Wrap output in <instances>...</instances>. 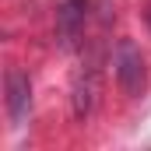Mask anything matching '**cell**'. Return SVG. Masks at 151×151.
I'll list each match as a JSON object with an SVG mask.
<instances>
[{"instance_id":"6da1fadb","label":"cell","mask_w":151,"mask_h":151,"mask_svg":"<svg viewBox=\"0 0 151 151\" xmlns=\"http://www.w3.org/2000/svg\"><path fill=\"white\" fill-rule=\"evenodd\" d=\"M113 67H116V81H119L123 95L137 99V95L144 91V60H141V49H137L130 39H119Z\"/></svg>"},{"instance_id":"7a4b0ae2","label":"cell","mask_w":151,"mask_h":151,"mask_svg":"<svg viewBox=\"0 0 151 151\" xmlns=\"http://www.w3.org/2000/svg\"><path fill=\"white\" fill-rule=\"evenodd\" d=\"M84 28V0H60L56 7V39L63 49H74Z\"/></svg>"},{"instance_id":"3957f363","label":"cell","mask_w":151,"mask_h":151,"mask_svg":"<svg viewBox=\"0 0 151 151\" xmlns=\"http://www.w3.org/2000/svg\"><path fill=\"white\" fill-rule=\"evenodd\" d=\"M28 106H32V81L25 70L11 67L7 70V113L14 127H21V119L28 116Z\"/></svg>"},{"instance_id":"277c9868","label":"cell","mask_w":151,"mask_h":151,"mask_svg":"<svg viewBox=\"0 0 151 151\" xmlns=\"http://www.w3.org/2000/svg\"><path fill=\"white\" fill-rule=\"evenodd\" d=\"M95 99H99V67H88V70L77 74V81H74V95H70L74 119H88L91 109H95Z\"/></svg>"},{"instance_id":"5b68a950","label":"cell","mask_w":151,"mask_h":151,"mask_svg":"<svg viewBox=\"0 0 151 151\" xmlns=\"http://www.w3.org/2000/svg\"><path fill=\"white\" fill-rule=\"evenodd\" d=\"M148 21H151V11H148Z\"/></svg>"}]
</instances>
